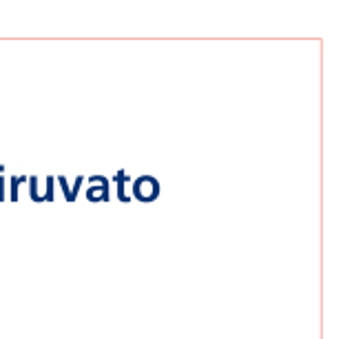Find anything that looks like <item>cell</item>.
<instances>
[{
    "mask_svg": "<svg viewBox=\"0 0 354 339\" xmlns=\"http://www.w3.org/2000/svg\"><path fill=\"white\" fill-rule=\"evenodd\" d=\"M133 195L142 202H153L160 195V182L151 176H142L133 184Z\"/></svg>",
    "mask_w": 354,
    "mask_h": 339,
    "instance_id": "1",
    "label": "cell"
}]
</instances>
